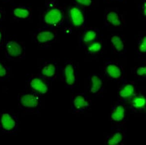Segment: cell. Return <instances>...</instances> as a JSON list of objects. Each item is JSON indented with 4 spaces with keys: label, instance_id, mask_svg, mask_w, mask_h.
Segmentation results:
<instances>
[{
    "label": "cell",
    "instance_id": "1",
    "mask_svg": "<svg viewBox=\"0 0 146 145\" xmlns=\"http://www.w3.org/2000/svg\"><path fill=\"white\" fill-rule=\"evenodd\" d=\"M62 19V14L59 10L54 9L48 12L45 17V22L49 24L58 23Z\"/></svg>",
    "mask_w": 146,
    "mask_h": 145
},
{
    "label": "cell",
    "instance_id": "2",
    "mask_svg": "<svg viewBox=\"0 0 146 145\" xmlns=\"http://www.w3.org/2000/svg\"><path fill=\"white\" fill-rule=\"evenodd\" d=\"M73 23L76 26L81 25L83 22V15L78 9L73 8L70 11Z\"/></svg>",
    "mask_w": 146,
    "mask_h": 145
},
{
    "label": "cell",
    "instance_id": "3",
    "mask_svg": "<svg viewBox=\"0 0 146 145\" xmlns=\"http://www.w3.org/2000/svg\"><path fill=\"white\" fill-rule=\"evenodd\" d=\"M7 49L10 55L16 56L20 55L22 52V49L20 45L15 42H9L7 45Z\"/></svg>",
    "mask_w": 146,
    "mask_h": 145
},
{
    "label": "cell",
    "instance_id": "4",
    "mask_svg": "<svg viewBox=\"0 0 146 145\" xmlns=\"http://www.w3.org/2000/svg\"><path fill=\"white\" fill-rule=\"evenodd\" d=\"M22 103L25 107H35L38 104V100L33 95H25L22 97Z\"/></svg>",
    "mask_w": 146,
    "mask_h": 145
},
{
    "label": "cell",
    "instance_id": "5",
    "mask_svg": "<svg viewBox=\"0 0 146 145\" xmlns=\"http://www.w3.org/2000/svg\"><path fill=\"white\" fill-rule=\"evenodd\" d=\"M31 86L35 90L38 91L40 93L44 94L47 90V88L42 80L38 79H35L31 82Z\"/></svg>",
    "mask_w": 146,
    "mask_h": 145
},
{
    "label": "cell",
    "instance_id": "6",
    "mask_svg": "<svg viewBox=\"0 0 146 145\" xmlns=\"http://www.w3.org/2000/svg\"><path fill=\"white\" fill-rule=\"evenodd\" d=\"M2 123L3 128L7 130H10L15 126V122L7 114L2 116Z\"/></svg>",
    "mask_w": 146,
    "mask_h": 145
},
{
    "label": "cell",
    "instance_id": "7",
    "mask_svg": "<svg viewBox=\"0 0 146 145\" xmlns=\"http://www.w3.org/2000/svg\"><path fill=\"white\" fill-rule=\"evenodd\" d=\"M65 73L66 77L67 83L69 85L73 84L75 81V77L74 75V70L71 65H68L65 68Z\"/></svg>",
    "mask_w": 146,
    "mask_h": 145
},
{
    "label": "cell",
    "instance_id": "8",
    "mask_svg": "<svg viewBox=\"0 0 146 145\" xmlns=\"http://www.w3.org/2000/svg\"><path fill=\"white\" fill-rule=\"evenodd\" d=\"M107 72L111 76L115 78H118L121 75L119 69L115 65H109L107 67Z\"/></svg>",
    "mask_w": 146,
    "mask_h": 145
},
{
    "label": "cell",
    "instance_id": "9",
    "mask_svg": "<svg viewBox=\"0 0 146 145\" xmlns=\"http://www.w3.org/2000/svg\"><path fill=\"white\" fill-rule=\"evenodd\" d=\"M54 38L53 34L48 31L41 32L38 36V39L40 42H45L51 40Z\"/></svg>",
    "mask_w": 146,
    "mask_h": 145
},
{
    "label": "cell",
    "instance_id": "10",
    "mask_svg": "<svg viewBox=\"0 0 146 145\" xmlns=\"http://www.w3.org/2000/svg\"><path fill=\"white\" fill-rule=\"evenodd\" d=\"M124 110L123 107L119 106L115 110V112L112 114V118L116 121L121 120L124 117Z\"/></svg>",
    "mask_w": 146,
    "mask_h": 145
},
{
    "label": "cell",
    "instance_id": "11",
    "mask_svg": "<svg viewBox=\"0 0 146 145\" xmlns=\"http://www.w3.org/2000/svg\"><path fill=\"white\" fill-rule=\"evenodd\" d=\"M133 88L131 85H127L123 88L120 92V94L123 97H128L130 96L133 93Z\"/></svg>",
    "mask_w": 146,
    "mask_h": 145
},
{
    "label": "cell",
    "instance_id": "12",
    "mask_svg": "<svg viewBox=\"0 0 146 145\" xmlns=\"http://www.w3.org/2000/svg\"><path fill=\"white\" fill-rule=\"evenodd\" d=\"M92 82H93V86L92 88L91 91L93 93L98 92L99 89L100 88L101 86V80L96 76H94L92 77Z\"/></svg>",
    "mask_w": 146,
    "mask_h": 145
},
{
    "label": "cell",
    "instance_id": "13",
    "mask_svg": "<svg viewBox=\"0 0 146 145\" xmlns=\"http://www.w3.org/2000/svg\"><path fill=\"white\" fill-rule=\"evenodd\" d=\"M75 105L77 108L86 107L88 105V103L82 96H78L75 99L74 101Z\"/></svg>",
    "mask_w": 146,
    "mask_h": 145
},
{
    "label": "cell",
    "instance_id": "14",
    "mask_svg": "<svg viewBox=\"0 0 146 145\" xmlns=\"http://www.w3.org/2000/svg\"><path fill=\"white\" fill-rule=\"evenodd\" d=\"M107 19L110 22L115 25H119L120 22L118 20V16L116 13L114 12H111L107 16Z\"/></svg>",
    "mask_w": 146,
    "mask_h": 145
},
{
    "label": "cell",
    "instance_id": "15",
    "mask_svg": "<svg viewBox=\"0 0 146 145\" xmlns=\"http://www.w3.org/2000/svg\"><path fill=\"white\" fill-rule=\"evenodd\" d=\"M55 67L52 65H50L45 67L42 70V74L48 77L52 76L55 74Z\"/></svg>",
    "mask_w": 146,
    "mask_h": 145
},
{
    "label": "cell",
    "instance_id": "16",
    "mask_svg": "<svg viewBox=\"0 0 146 145\" xmlns=\"http://www.w3.org/2000/svg\"><path fill=\"white\" fill-rule=\"evenodd\" d=\"M111 42H113V45H115V47L117 50L120 51L123 49V43L119 37L117 36L113 37L111 39Z\"/></svg>",
    "mask_w": 146,
    "mask_h": 145
},
{
    "label": "cell",
    "instance_id": "17",
    "mask_svg": "<svg viewBox=\"0 0 146 145\" xmlns=\"http://www.w3.org/2000/svg\"><path fill=\"white\" fill-rule=\"evenodd\" d=\"M14 14L17 17L24 18L28 16L29 15V12L26 9H17L14 10Z\"/></svg>",
    "mask_w": 146,
    "mask_h": 145
},
{
    "label": "cell",
    "instance_id": "18",
    "mask_svg": "<svg viewBox=\"0 0 146 145\" xmlns=\"http://www.w3.org/2000/svg\"><path fill=\"white\" fill-rule=\"evenodd\" d=\"M122 139V136L120 134H116L109 141V144L110 145H115L119 143Z\"/></svg>",
    "mask_w": 146,
    "mask_h": 145
},
{
    "label": "cell",
    "instance_id": "19",
    "mask_svg": "<svg viewBox=\"0 0 146 145\" xmlns=\"http://www.w3.org/2000/svg\"><path fill=\"white\" fill-rule=\"evenodd\" d=\"M96 34L95 32L93 31H89L87 32L86 35H85L84 41L85 42H89L93 41L95 38Z\"/></svg>",
    "mask_w": 146,
    "mask_h": 145
},
{
    "label": "cell",
    "instance_id": "20",
    "mask_svg": "<svg viewBox=\"0 0 146 145\" xmlns=\"http://www.w3.org/2000/svg\"><path fill=\"white\" fill-rule=\"evenodd\" d=\"M101 48V45L100 43H95L89 47V50L90 51L96 52L98 51Z\"/></svg>",
    "mask_w": 146,
    "mask_h": 145
},
{
    "label": "cell",
    "instance_id": "21",
    "mask_svg": "<svg viewBox=\"0 0 146 145\" xmlns=\"http://www.w3.org/2000/svg\"><path fill=\"white\" fill-rule=\"evenodd\" d=\"M146 101L143 98H137L135 100V106L136 107H141L144 105Z\"/></svg>",
    "mask_w": 146,
    "mask_h": 145
},
{
    "label": "cell",
    "instance_id": "22",
    "mask_svg": "<svg viewBox=\"0 0 146 145\" xmlns=\"http://www.w3.org/2000/svg\"><path fill=\"white\" fill-rule=\"evenodd\" d=\"M141 51L146 52V37L143 39V42L140 47Z\"/></svg>",
    "mask_w": 146,
    "mask_h": 145
},
{
    "label": "cell",
    "instance_id": "23",
    "mask_svg": "<svg viewBox=\"0 0 146 145\" xmlns=\"http://www.w3.org/2000/svg\"><path fill=\"white\" fill-rule=\"evenodd\" d=\"M76 1L79 3L85 5H89L91 3V0H76Z\"/></svg>",
    "mask_w": 146,
    "mask_h": 145
},
{
    "label": "cell",
    "instance_id": "24",
    "mask_svg": "<svg viewBox=\"0 0 146 145\" xmlns=\"http://www.w3.org/2000/svg\"><path fill=\"white\" fill-rule=\"evenodd\" d=\"M137 74L139 75L146 74V67L139 68L137 70Z\"/></svg>",
    "mask_w": 146,
    "mask_h": 145
},
{
    "label": "cell",
    "instance_id": "25",
    "mask_svg": "<svg viewBox=\"0 0 146 145\" xmlns=\"http://www.w3.org/2000/svg\"><path fill=\"white\" fill-rule=\"evenodd\" d=\"M5 70L2 65L0 64V76H3L5 74Z\"/></svg>",
    "mask_w": 146,
    "mask_h": 145
},
{
    "label": "cell",
    "instance_id": "26",
    "mask_svg": "<svg viewBox=\"0 0 146 145\" xmlns=\"http://www.w3.org/2000/svg\"><path fill=\"white\" fill-rule=\"evenodd\" d=\"M145 14L146 15V3L145 4Z\"/></svg>",
    "mask_w": 146,
    "mask_h": 145
},
{
    "label": "cell",
    "instance_id": "27",
    "mask_svg": "<svg viewBox=\"0 0 146 145\" xmlns=\"http://www.w3.org/2000/svg\"><path fill=\"white\" fill-rule=\"evenodd\" d=\"M1 33H0V39H1Z\"/></svg>",
    "mask_w": 146,
    "mask_h": 145
},
{
    "label": "cell",
    "instance_id": "28",
    "mask_svg": "<svg viewBox=\"0 0 146 145\" xmlns=\"http://www.w3.org/2000/svg\"><path fill=\"white\" fill-rule=\"evenodd\" d=\"M0 17H1V14H0Z\"/></svg>",
    "mask_w": 146,
    "mask_h": 145
}]
</instances>
